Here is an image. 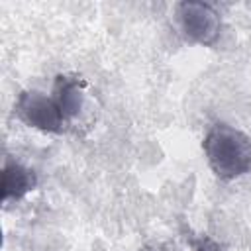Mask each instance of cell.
<instances>
[{
    "label": "cell",
    "mask_w": 251,
    "mask_h": 251,
    "mask_svg": "<svg viewBox=\"0 0 251 251\" xmlns=\"http://www.w3.org/2000/svg\"><path fill=\"white\" fill-rule=\"evenodd\" d=\"M210 169L222 180H233L251 173V137L227 124H214L204 141Z\"/></svg>",
    "instance_id": "obj_1"
},
{
    "label": "cell",
    "mask_w": 251,
    "mask_h": 251,
    "mask_svg": "<svg viewBox=\"0 0 251 251\" xmlns=\"http://www.w3.org/2000/svg\"><path fill=\"white\" fill-rule=\"evenodd\" d=\"M16 114L24 124L45 133H61L67 126L57 100L39 90H24L16 100Z\"/></svg>",
    "instance_id": "obj_2"
},
{
    "label": "cell",
    "mask_w": 251,
    "mask_h": 251,
    "mask_svg": "<svg viewBox=\"0 0 251 251\" xmlns=\"http://www.w3.org/2000/svg\"><path fill=\"white\" fill-rule=\"evenodd\" d=\"M176 24L180 31L200 45H212L220 35V14L206 2H180L176 4Z\"/></svg>",
    "instance_id": "obj_3"
},
{
    "label": "cell",
    "mask_w": 251,
    "mask_h": 251,
    "mask_svg": "<svg viewBox=\"0 0 251 251\" xmlns=\"http://www.w3.org/2000/svg\"><path fill=\"white\" fill-rule=\"evenodd\" d=\"M84 86L86 82L82 78L76 76H67V75H59L55 78V86H53V98L57 100L67 124L71 120H75L84 104Z\"/></svg>",
    "instance_id": "obj_4"
},
{
    "label": "cell",
    "mask_w": 251,
    "mask_h": 251,
    "mask_svg": "<svg viewBox=\"0 0 251 251\" xmlns=\"http://www.w3.org/2000/svg\"><path fill=\"white\" fill-rule=\"evenodd\" d=\"M37 184L35 173L16 161H6L2 173V200H22Z\"/></svg>",
    "instance_id": "obj_5"
},
{
    "label": "cell",
    "mask_w": 251,
    "mask_h": 251,
    "mask_svg": "<svg viewBox=\"0 0 251 251\" xmlns=\"http://www.w3.org/2000/svg\"><path fill=\"white\" fill-rule=\"evenodd\" d=\"M194 251H222V249H220V245H218L216 241H212V239L204 237V239H200V241L196 243Z\"/></svg>",
    "instance_id": "obj_6"
}]
</instances>
